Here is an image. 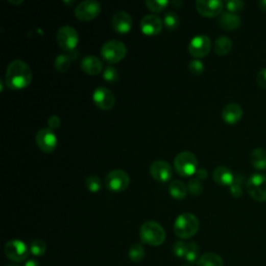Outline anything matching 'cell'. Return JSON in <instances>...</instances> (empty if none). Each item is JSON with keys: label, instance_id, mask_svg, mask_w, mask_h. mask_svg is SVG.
<instances>
[{"label": "cell", "instance_id": "cell-40", "mask_svg": "<svg viewBox=\"0 0 266 266\" xmlns=\"http://www.w3.org/2000/svg\"><path fill=\"white\" fill-rule=\"evenodd\" d=\"M257 83L263 90H266V68H262L259 71L257 75Z\"/></svg>", "mask_w": 266, "mask_h": 266}, {"label": "cell", "instance_id": "cell-38", "mask_svg": "<svg viewBox=\"0 0 266 266\" xmlns=\"http://www.w3.org/2000/svg\"><path fill=\"white\" fill-rule=\"evenodd\" d=\"M173 252H174L175 256H177V257L185 258V255L187 252V244H185L183 241L175 243V245L173 247Z\"/></svg>", "mask_w": 266, "mask_h": 266}, {"label": "cell", "instance_id": "cell-45", "mask_svg": "<svg viewBox=\"0 0 266 266\" xmlns=\"http://www.w3.org/2000/svg\"><path fill=\"white\" fill-rule=\"evenodd\" d=\"M182 266H190V265H182Z\"/></svg>", "mask_w": 266, "mask_h": 266}, {"label": "cell", "instance_id": "cell-25", "mask_svg": "<svg viewBox=\"0 0 266 266\" xmlns=\"http://www.w3.org/2000/svg\"><path fill=\"white\" fill-rule=\"evenodd\" d=\"M232 47H233L232 40L228 37H220L214 42V52L220 56H224L230 53Z\"/></svg>", "mask_w": 266, "mask_h": 266}, {"label": "cell", "instance_id": "cell-44", "mask_svg": "<svg viewBox=\"0 0 266 266\" xmlns=\"http://www.w3.org/2000/svg\"><path fill=\"white\" fill-rule=\"evenodd\" d=\"M8 266H17V265H8Z\"/></svg>", "mask_w": 266, "mask_h": 266}, {"label": "cell", "instance_id": "cell-11", "mask_svg": "<svg viewBox=\"0 0 266 266\" xmlns=\"http://www.w3.org/2000/svg\"><path fill=\"white\" fill-rule=\"evenodd\" d=\"M36 141L40 150L45 153H52L57 147V137L50 128H43L38 131Z\"/></svg>", "mask_w": 266, "mask_h": 266}, {"label": "cell", "instance_id": "cell-15", "mask_svg": "<svg viewBox=\"0 0 266 266\" xmlns=\"http://www.w3.org/2000/svg\"><path fill=\"white\" fill-rule=\"evenodd\" d=\"M150 174L157 182L165 183L172 179L173 168L166 161L156 160L150 166Z\"/></svg>", "mask_w": 266, "mask_h": 266}, {"label": "cell", "instance_id": "cell-6", "mask_svg": "<svg viewBox=\"0 0 266 266\" xmlns=\"http://www.w3.org/2000/svg\"><path fill=\"white\" fill-rule=\"evenodd\" d=\"M246 188L249 195L257 202L266 201V176L256 173L247 180Z\"/></svg>", "mask_w": 266, "mask_h": 266}, {"label": "cell", "instance_id": "cell-28", "mask_svg": "<svg viewBox=\"0 0 266 266\" xmlns=\"http://www.w3.org/2000/svg\"><path fill=\"white\" fill-rule=\"evenodd\" d=\"M146 256L144 249L141 245H133L129 250V259L134 263H139L143 260Z\"/></svg>", "mask_w": 266, "mask_h": 266}, {"label": "cell", "instance_id": "cell-1", "mask_svg": "<svg viewBox=\"0 0 266 266\" xmlns=\"http://www.w3.org/2000/svg\"><path fill=\"white\" fill-rule=\"evenodd\" d=\"M33 71L25 62L15 60L6 71V84L13 91L23 90L32 83Z\"/></svg>", "mask_w": 266, "mask_h": 266}, {"label": "cell", "instance_id": "cell-19", "mask_svg": "<svg viewBox=\"0 0 266 266\" xmlns=\"http://www.w3.org/2000/svg\"><path fill=\"white\" fill-rule=\"evenodd\" d=\"M80 66H81V70L84 73L92 76L98 75L103 69V64L100 61V58H98L95 55H87L83 57Z\"/></svg>", "mask_w": 266, "mask_h": 266}, {"label": "cell", "instance_id": "cell-18", "mask_svg": "<svg viewBox=\"0 0 266 266\" xmlns=\"http://www.w3.org/2000/svg\"><path fill=\"white\" fill-rule=\"evenodd\" d=\"M244 114V110L241 106L237 103H230L226 105L222 111V117L224 122L229 125H234L238 123Z\"/></svg>", "mask_w": 266, "mask_h": 266}, {"label": "cell", "instance_id": "cell-37", "mask_svg": "<svg viewBox=\"0 0 266 266\" xmlns=\"http://www.w3.org/2000/svg\"><path fill=\"white\" fill-rule=\"evenodd\" d=\"M189 72L196 76H200L204 72V64L200 60H194L188 64Z\"/></svg>", "mask_w": 266, "mask_h": 266}, {"label": "cell", "instance_id": "cell-27", "mask_svg": "<svg viewBox=\"0 0 266 266\" xmlns=\"http://www.w3.org/2000/svg\"><path fill=\"white\" fill-rule=\"evenodd\" d=\"M163 25L168 29V31H175L180 25V18L178 14L170 11L164 15L163 18Z\"/></svg>", "mask_w": 266, "mask_h": 266}, {"label": "cell", "instance_id": "cell-12", "mask_svg": "<svg viewBox=\"0 0 266 266\" xmlns=\"http://www.w3.org/2000/svg\"><path fill=\"white\" fill-rule=\"evenodd\" d=\"M211 50V41L210 39L205 36L200 35L191 39L188 45V51L191 56L196 58H202L208 55Z\"/></svg>", "mask_w": 266, "mask_h": 266}, {"label": "cell", "instance_id": "cell-14", "mask_svg": "<svg viewBox=\"0 0 266 266\" xmlns=\"http://www.w3.org/2000/svg\"><path fill=\"white\" fill-rule=\"evenodd\" d=\"M93 101L95 105L102 110H109L115 103L113 93L107 87H97L93 93Z\"/></svg>", "mask_w": 266, "mask_h": 266}, {"label": "cell", "instance_id": "cell-31", "mask_svg": "<svg viewBox=\"0 0 266 266\" xmlns=\"http://www.w3.org/2000/svg\"><path fill=\"white\" fill-rule=\"evenodd\" d=\"M85 186L91 192H94V194L98 192L100 190V188H101V179H100V177L95 175V174L90 175L86 178V180H85Z\"/></svg>", "mask_w": 266, "mask_h": 266}, {"label": "cell", "instance_id": "cell-30", "mask_svg": "<svg viewBox=\"0 0 266 266\" xmlns=\"http://www.w3.org/2000/svg\"><path fill=\"white\" fill-rule=\"evenodd\" d=\"M47 250L46 243L42 239H35L32 241L31 246H29V252H31L36 257H41L45 255Z\"/></svg>", "mask_w": 266, "mask_h": 266}, {"label": "cell", "instance_id": "cell-7", "mask_svg": "<svg viewBox=\"0 0 266 266\" xmlns=\"http://www.w3.org/2000/svg\"><path fill=\"white\" fill-rule=\"evenodd\" d=\"M79 41V36L76 29L72 26L65 25L58 29L56 34V42L63 50L72 52L76 49Z\"/></svg>", "mask_w": 266, "mask_h": 266}, {"label": "cell", "instance_id": "cell-8", "mask_svg": "<svg viewBox=\"0 0 266 266\" xmlns=\"http://www.w3.org/2000/svg\"><path fill=\"white\" fill-rule=\"evenodd\" d=\"M105 183L110 191L122 192L128 188L130 184V177L125 171L113 170L107 174Z\"/></svg>", "mask_w": 266, "mask_h": 266}, {"label": "cell", "instance_id": "cell-34", "mask_svg": "<svg viewBox=\"0 0 266 266\" xmlns=\"http://www.w3.org/2000/svg\"><path fill=\"white\" fill-rule=\"evenodd\" d=\"M187 190L192 196H200L204 190V186H203L201 180H199L198 178H194V179L189 180V182L187 184Z\"/></svg>", "mask_w": 266, "mask_h": 266}, {"label": "cell", "instance_id": "cell-26", "mask_svg": "<svg viewBox=\"0 0 266 266\" xmlns=\"http://www.w3.org/2000/svg\"><path fill=\"white\" fill-rule=\"evenodd\" d=\"M54 67L58 72L61 73L67 72L71 67V58L67 54L57 55L54 61Z\"/></svg>", "mask_w": 266, "mask_h": 266}, {"label": "cell", "instance_id": "cell-23", "mask_svg": "<svg viewBox=\"0 0 266 266\" xmlns=\"http://www.w3.org/2000/svg\"><path fill=\"white\" fill-rule=\"evenodd\" d=\"M168 191H170V195L172 196V198H174L176 200H184L188 192L187 186L179 180H175L170 183Z\"/></svg>", "mask_w": 266, "mask_h": 266}, {"label": "cell", "instance_id": "cell-36", "mask_svg": "<svg viewBox=\"0 0 266 266\" xmlns=\"http://www.w3.org/2000/svg\"><path fill=\"white\" fill-rule=\"evenodd\" d=\"M225 6L229 13L235 14L244 10L245 3L241 2V0H228V2L225 4Z\"/></svg>", "mask_w": 266, "mask_h": 266}, {"label": "cell", "instance_id": "cell-17", "mask_svg": "<svg viewBox=\"0 0 266 266\" xmlns=\"http://www.w3.org/2000/svg\"><path fill=\"white\" fill-rule=\"evenodd\" d=\"M112 27L120 35L128 34L132 28V17L125 11L116 12L112 17Z\"/></svg>", "mask_w": 266, "mask_h": 266}, {"label": "cell", "instance_id": "cell-41", "mask_svg": "<svg viewBox=\"0 0 266 266\" xmlns=\"http://www.w3.org/2000/svg\"><path fill=\"white\" fill-rule=\"evenodd\" d=\"M197 178L199 180H205L208 177V172H207L205 168H200L197 171Z\"/></svg>", "mask_w": 266, "mask_h": 266}, {"label": "cell", "instance_id": "cell-32", "mask_svg": "<svg viewBox=\"0 0 266 266\" xmlns=\"http://www.w3.org/2000/svg\"><path fill=\"white\" fill-rule=\"evenodd\" d=\"M146 6L153 13H160L163 12L168 6V2L166 0H147Z\"/></svg>", "mask_w": 266, "mask_h": 266}, {"label": "cell", "instance_id": "cell-35", "mask_svg": "<svg viewBox=\"0 0 266 266\" xmlns=\"http://www.w3.org/2000/svg\"><path fill=\"white\" fill-rule=\"evenodd\" d=\"M103 78L110 83H115L119 79V71L113 66H107L103 72Z\"/></svg>", "mask_w": 266, "mask_h": 266}, {"label": "cell", "instance_id": "cell-13", "mask_svg": "<svg viewBox=\"0 0 266 266\" xmlns=\"http://www.w3.org/2000/svg\"><path fill=\"white\" fill-rule=\"evenodd\" d=\"M224 3L221 0H198L196 3L197 11L206 18L219 16L224 9Z\"/></svg>", "mask_w": 266, "mask_h": 266}, {"label": "cell", "instance_id": "cell-2", "mask_svg": "<svg viewBox=\"0 0 266 266\" xmlns=\"http://www.w3.org/2000/svg\"><path fill=\"white\" fill-rule=\"evenodd\" d=\"M200 229V222L192 213H182L174 223V233L178 238L188 239L195 236Z\"/></svg>", "mask_w": 266, "mask_h": 266}, {"label": "cell", "instance_id": "cell-39", "mask_svg": "<svg viewBox=\"0 0 266 266\" xmlns=\"http://www.w3.org/2000/svg\"><path fill=\"white\" fill-rule=\"evenodd\" d=\"M47 123H48V126H49V128H50L51 130H55V129H57V128H60V126H61V119H60V116H57V115H55V114L49 116V119H48Z\"/></svg>", "mask_w": 266, "mask_h": 266}, {"label": "cell", "instance_id": "cell-43", "mask_svg": "<svg viewBox=\"0 0 266 266\" xmlns=\"http://www.w3.org/2000/svg\"><path fill=\"white\" fill-rule=\"evenodd\" d=\"M259 7L262 11L266 12V0H261V2H259Z\"/></svg>", "mask_w": 266, "mask_h": 266}, {"label": "cell", "instance_id": "cell-42", "mask_svg": "<svg viewBox=\"0 0 266 266\" xmlns=\"http://www.w3.org/2000/svg\"><path fill=\"white\" fill-rule=\"evenodd\" d=\"M24 266H40V264H39V262H38L37 260L32 259V260H28V261L24 264Z\"/></svg>", "mask_w": 266, "mask_h": 266}, {"label": "cell", "instance_id": "cell-29", "mask_svg": "<svg viewBox=\"0 0 266 266\" xmlns=\"http://www.w3.org/2000/svg\"><path fill=\"white\" fill-rule=\"evenodd\" d=\"M200 259V247L196 243L187 244L185 260L189 263H197Z\"/></svg>", "mask_w": 266, "mask_h": 266}, {"label": "cell", "instance_id": "cell-16", "mask_svg": "<svg viewBox=\"0 0 266 266\" xmlns=\"http://www.w3.org/2000/svg\"><path fill=\"white\" fill-rule=\"evenodd\" d=\"M163 22L156 15H146L140 21V31L146 36H156L162 31Z\"/></svg>", "mask_w": 266, "mask_h": 266}, {"label": "cell", "instance_id": "cell-22", "mask_svg": "<svg viewBox=\"0 0 266 266\" xmlns=\"http://www.w3.org/2000/svg\"><path fill=\"white\" fill-rule=\"evenodd\" d=\"M251 163L259 171L266 168V149L264 148H256L251 153Z\"/></svg>", "mask_w": 266, "mask_h": 266}, {"label": "cell", "instance_id": "cell-20", "mask_svg": "<svg viewBox=\"0 0 266 266\" xmlns=\"http://www.w3.org/2000/svg\"><path fill=\"white\" fill-rule=\"evenodd\" d=\"M213 180L215 183H217L219 185L222 186H231V184L233 183L235 176L233 175L232 171L224 165H221L219 167H216L213 172Z\"/></svg>", "mask_w": 266, "mask_h": 266}, {"label": "cell", "instance_id": "cell-33", "mask_svg": "<svg viewBox=\"0 0 266 266\" xmlns=\"http://www.w3.org/2000/svg\"><path fill=\"white\" fill-rule=\"evenodd\" d=\"M243 183H244L243 176L240 175L235 176V179L230 186V192L234 198H239L243 195Z\"/></svg>", "mask_w": 266, "mask_h": 266}, {"label": "cell", "instance_id": "cell-21", "mask_svg": "<svg viewBox=\"0 0 266 266\" xmlns=\"http://www.w3.org/2000/svg\"><path fill=\"white\" fill-rule=\"evenodd\" d=\"M219 24L225 31H233V29H236L240 26L241 19L238 15L227 12L221 15Z\"/></svg>", "mask_w": 266, "mask_h": 266}, {"label": "cell", "instance_id": "cell-3", "mask_svg": "<svg viewBox=\"0 0 266 266\" xmlns=\"http://www.w3.org/2000/svg\"><path fill=\"white\" fill-rule=\"evenodd\" d=\"M140 239L143 244L152 247L161 246L165 241V231L156 222L149 221L141 225L139 230Z\"/></svg>", "mask_w": 266, "mask_h": 266}, {"label": "cell", "instance_id": "cell-10", "mask_svg": "<svg viewBox=\"0 0 266 266\" xmlns=\"http://www.w3.org/2000/svg\"><path fill=\"white\" fill-rule=\"evenodd\" d=\"M5 253L11 261L22 262L28 257L29 249L22 240L13 239L6 244Z\"/></svg>", "mask_w": 266, "mask_h": 266}, {"label": "cell", "instance_id": "cell-9", "mask_svg": "<svg viewBox=\"0 0 266 266\" xmlns=\"http://www.w3.org/2000/svg\"><path fill=\"white\" fill-rule=\"evenodd\" d=\"M101 12V6L95 0L81 2L74 11L75 17L80 21H91L98 17Z\"/></svg>", "mask_w": 266, "mask_h": 266}, {"label": "cell", "instance_id": "cell-4", "mask_svg": "<svg viewBox=\"0 0 266 266\" xmlns=\"http://www.w3.org/2000/svg\"><path fill=\"white\" fill-rule=\"evenodd\" d=\"M198 158L188 151H183L176 156L174 160V166L176 173L181 177H190L198 171Z\"/></svg>", "mask_w": 266, "mask_h": 266}, {"label": "cell", "instance_id": "cell-24", "mask_svg": "<svg viewBox=\"0 0 266 266\" xmlns=\"http://www.w3.org/2000/svg\"><path fill=\"white\" fill-rule=\"evenodd\" d=\"M197 266H224V260L215 253H206L200 257Z\"/></svg>", "mask_w": 266, "mask_h": 266}, {"label": "cell", "instance_id": "cell-5", "mask_svg": "<svg viewBox=\"0 0 266 266\" xmlns=\"http://www.w3.org/2000/svg\"><path fill=\"white\" fill-rule=\"evenodd\" d=\"M127 47L120 40H110L103 44L101 47V56L103 60L109 64L121 62L126 56Z\"/></svg>", "mask_w": 266, "mask_h": 266}]
</instances>
